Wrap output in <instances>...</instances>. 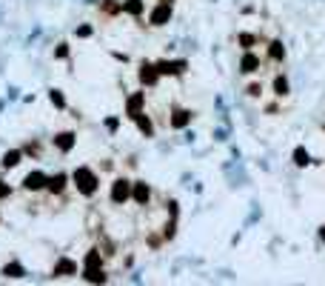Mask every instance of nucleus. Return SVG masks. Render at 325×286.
<instances>
[{
  "label": "nucleus",
  "instance_id": "31",
  "mask_svg": "<svg viewBox=\"0 0 325 286\" xmlns=\"http://www.w3.org/2000/svg\"><path fill=\"white\" fill-rule=\"evenodd\" d=\"M248 95H251V98H260V92H263V86H260V83H251V86H248Z\"/></svg>",
  "mask_w": 325,
  "mask_h": 286
},
{
  "label": "nucleus",
  "instance_id": "20",
  "mask_svg": "<svg viewBox=\"0 0 325 286\" xmlns=\"http://www.w3.org/2000/svg\"><path fill=\"white\" fill-rule=\"evenodd\" d=\"M291 158H294V163H297L299 169H305V166H311V155H308V149H305V146H297Z\"/></svg>",
  "mask_w": 325,
  "mask_h": 286
},
{
  "label": "nucleus",
  "instance_id": "33",
  "mask_svg": "<svg viewBox=\"0 0 325 286\" xmlns=\"http://www.w3.org/2000/svg\"><path fill=\"white\" fill-rule=\"evenodd\" d=\"M26 152H29V155H40V143H29Z\"/></svg>",
  "mask_w": 325,
  "mask_h": 286
},
{
  "label": "nucleus",
  "instance_id": "12",
  "mask_svg": "<svg viewBox=\"0 0 325 286\" xmlns=\"http://www.w3.org/2000/svg\"><path fill=\"white\" fill-rule=\"evenodd\" d=\"M74 143H77L74 132H57V134H54V146H57V149H60L63 155L71 152V149H74Z\"/></svg>",
  "mask_w": 325,
  "mask_h": 286
},
{
  "label": "nucleus",
  "instance_id": "23",
  "mask_svg": "<svg viewBox=\"0 0 325 286\" xmlns=\"http://www.w3.org/2000/svg\"><path fill=\"white\" fill-rule=\"evenodd\" d=\"M23 275H26V269L20 263H6L3 266V277H23Z\"/></svg>",
  "mask_w": 325,
  "mask_h": 286
},
{
  "label": "nucleus",
  "instance_id": "8",
  "mask_svg": "<svg viewBox=\"0 0 325 286\" xmlns=\"http://www.w3.org/2000/svg\"><path fill=\"white\" fill-rule=\"evenodd\" d=\"M132 200L137 206H149V200H151V186H149V183L137 180V183L132 186Z\"/></svg>",
  "mask_w": 325,
  "mask_h": 286
},
{
  "label": "nucleus",
  "instance_id": "6",
  "mask_svg": "<svg viewBox=\"0 0 325 286\" xmlns=\"http://www.w3.org/2000/svg\"><path fill=\"white\" fill-rule=\"evenodd\" d=\"M143 106H146V92H132L129 98H126V117H137L143 112Z\"/></svg>",
  "mask_w": 325,
  "mask_h": 286
},
{
  "label": "nucleus",
  "instance_id": "9",
  "mask_svg": "<svg viewBox=\"0 0 325 286\" xmlns=\"http://www.w3.org/2000/svg\"><path fill=\"white\" fill-rule=\"evenodd\" d=\"M257 69H260V54H254L251 49L243 52V57H240V72H243V75H254Z\"/></svg>",
  "mask_w": 325,
  "mask_h": 286
},
{
  "label": "nucleus",
  "instance_id": "14",
  "mask_svg": "<svg viewBox=\"0 0 325 286\" xmlns=\"http://www.w3.org/2000/svg\"><path fill=\"white\" fill-rule=\"evenodd\" d=\"M103 249H88L86 258H83V269H100L103 266Z\"/></svg>",
  "mask_w": 325,
  "mask_h": 286
},
{
  "label": "nucleus",
  "instance_id": "21",
  "mask_svg": "<svg viewBox=\"0 0 325 286\" xmlns=\"http://www.w3.org/2000/svg\"><path fill=\"white\" fill-rule=\"evenodd\" d=\"M143 9H146V6H143V0H126V3H123V12H126V15H132V18H140Z\"/></svg>",
  "mask_w": 325,
  "mask_h": 286
},
{
  "label": "nucleus",
  "instance_id": "27",
  "mask_svg": "<svg viewBox=\"0 0 325 286\" xmlns=\"http://www.w3.org/2000/svg\"><path fill=\"white\" fill-rule=\"evenodd\" d=\"M174 232H177V218H168V224H166V232H163V238H166V241H171V238H174Z\"/></svg>",
  "mask_w": 325,
  "mask_h": 286
},
{
  "label": "nucleus",
  "instance_id": "30",
  "mask_svg": "<svg viewBox=\"0 0 325 286\" xmlns=\"http://www.w3.org/2000/svg\"><path fill=\"white\" fill-rule=\"evenodd\" d=\"M180 214V203L177 200H168V218H177Z\"/></svg>",
  "mask_w": 325,
  "mask_h": 286
},
{
  "label": "nucleus",
  "instance_id": "34",
  "mask_svg": "<svg viewBox=\"0 0 325 286\" xmlns=\"http://www.w3.org/2000/svg\"><path fill=\"white\" fill-rule=\"evenodd\" d=\"M166 238H157V235H149V246H160Z\"/></svg>",
  "mask_w": 325,
  "mask_h": 286
},
{
  "label": "nucleus",
  "instance_id": "1",
  "mask_svg": "<svg viewBox=\"0 0 325 286\" xmlns=\"http://www.w3.org/2000/svg\"><path fill=\"white\" fill-rule=\"evenodd\" d=\"M71 180H74V186H77V192L83 197H91L100 189V180H97V175L88 166H77V169L71 172Z\"/></svg>",
  "mask_w": 325,
  "mask_h": 286
},
{
  "label": "nucleus",
  "instance_id": "19",
  "mask_svg": "<svg viewBox=\"0 0 325 286\" xmlns=\"http://www.w3.org/2000/svg\"><path fill=\"white\" fill-rule=\"evenodd\" d=\"M20 161H23V152L20 149H9V152L3 155V169H15Z\"/></svg>",
  "mask_w": 325,
  "mask_h": 286
},
{
  "label": "nucleus",
  "instance_id": "2",
  "mask_svg": "<svg viewBox=\"0 0 325 286\" xmlns=\"http://www.w3.org/2000/svg\"><path fill=\"white\" fill-rule=\"evenodd\" d=\"M132 180H126V178H117L115 183H112V192H109V200L115 206H123V203H129L132 200Z\"/></svg>",
  "mask_w": 325,
  "mask_h": 286
},
{
  "label": "nucleus",
  "instance_id": "35",
  "mask_svg": "<svg viewBox=\"0 0 325 286\" xmlns=\"http://www.w3.org/2000/svg\"><path fill=\"white\" fill-rule=\"evenodd\" d=\"M319 241L325 243V226H319Z\"/></svg>",
  "mask_w": 325,
  "mask_h": 286
},
{
  "label": "nucleus",
  "instance_id": "17",
  "mask_svg": "<svg viewBox=\"0 0 325 286\" xmlns=\"http://www.w3.org/2000/svg\"><path fill=\"white\" fill-rule=\"evenodd\" d=\"M66 183H69V175H63V172H60V175L49 178V186H46V189H49L52 195H60L63 189H66Z\"/></svg>",
  "mask_w": 325,
  "mask_h": 286
},
{
  "label": "nucleus",
  "instance_id": "18",
  "mask_svg": "<svg viewBox=\"0 0 325 286\" xmlns=\"http://www.w3.org/2000/svg\"><path fill=\"white\" fill-rule=\"evenodd\" d=\"M268 57H271L274 63H282L285 60V46H282L280 40H271V43H268Z\"/></svg>",
  "mask_w": 325,
  "mask_h": 286
},
{
  "label": "nucleus",
  "instance_id": "28",
  "mask_svg": "<svg viewBox=\"0 0 325 286\" xmlns=\"http://www.w3.org/2000/svg\"><path fill=\"white\" fill-rule=\"evenodd\" d=\"M9 195H12V186L6 183V180H0V200H6Z\"/></svg>",
  "mask_w": 325,
  "mask_h": 286
},
{
  "label": "nucleus",
  "instance_id": "5",
  "mask_svg": "<svg viewBox=\"0 0 325 286\" xmlns=\"http://www.w3.org/2000/svg\"><path fill=\"white\" fill-rule=\"evenodd\" d=\"M46 186H49V175L40 169L29 172L26 178H23V189H29V192H43Z\"/></svg>",
  "mask_w": 325,
  "mask_h": 286
},
{
  "label": "nucleus",
  "instance_id": "29",
  "mask_svg": "<svg viewBox=\"0 0 325 286\" xmlns=\"http://www.w3.org/2000/svg\"><path fill=\"white\" fill-rule=\"evenodd\" d=\"M74 35H77V37H91V26H86V23H83V26L74 29Z\"/></svg>",
  "mask_w": 325,
  "mask_h": 286
},
{
  "label": "nucleus",
  "instance_id": "36",
  "mask_svg": "<svg viewBox=\"0 0 325 286\" xmlns=\"http://www.w3.org/2000/svg\"><path fill=\"white\" fill-rule=\"evenodd\" d=\"M163 3H171V6H174V0H163Z\"/></svg>",
  "mask_w": 325,
  "mask_h": 286
},
{
  "label": "nucleus",
  "instance_id": "11",
  "mask_svg": "<svg viewBox=\"0 0 325 286\" xmlns=\"http://www.w3.org/2000/svg\"><path fill=\"white\" fill-rule=\"evenodd\" d=\"M191 112L188 109H171V117H168V123H171V129H185V126L191 123Z\"/></svg>",
  "mask_w": 325,
  "mask_h": 286
},
{
  "label": "nucleus",
  "instance_id": "3",
  "mask_svg": "<svg viewBox=\"0 0 325 286\" xmlns=\"http://www.w3.org/2000/svg\"><path fill=\"white\" fill-rule=\"evenodd\" d=\"M160 78H163V75H160L157 63H149V60L140 63V69H137V81H140L143 89H149V86L154 89V86L160 83Z\"/></svg>",
  "mask_w": 325,
  "mask_h": 286
},
{
  "label": "nucleus",
  "instance_id": "13",
  "mask_svg": "<svg viewBox=\"0 0 325 286\" xmlns=\"http://www.w3.org/2000/svg\"><path fill=\"white\" fill-rule=\"evenodd\" d=\"M134 123H137V132H140L143 137H154V120H151V115L140 112V115L134 117Z\"/></svg>",
  "mask_w": 325,
  "mask_h": 286
},
{
  "label": "nucleus",
  "instance_id": "7",
  "mask_svg": "<svg viewBox=\"0 0 325 286\" xmlns=\"http://www.w3.org/2000/svg\"><path fill=\"white\" fill-rule=\"evenodd\" d=\"M157 69L160 75H166V78H177V75H183L188 69V63L185 60H157Z\"/></svg>",
  "mask_w": 325,
  "mask_h": 286
},
{
  "label": "nucleus",
  "instance_id": "15",
  "mask_svg": "<svg viewBox=\"0 0 325 286\" xmlns=\"http://www.w3.org/2000/svg\"><path fill=\"white\" fill-rule=\"evenodd\" d=\"M271 89L277 98H288V92H291V83H288V75H277L271 83Z\"/></svg>",
  "mask_w": 325,
  "mask_h": 286
},
{
  "label": "nucleus",
  "instance_id": "4",
  "mask_svg": "<svg viewBox=\"0 0 325 286\" xmlns=\"http://www.w3.org/2000/svg\"><path fill=\"white\" fill-rule=\"evenodd\" d=\"M171 12H174V6H171V3H163V0H160L157 6H154V9L149 12V23H151V26H166L168 20H171Z\"/></svg>",
  "mask_w": 325,
  "mask_h": 286
},
{
  "label": "nucleus",
  "instance_id": "25",
  "mask_svg": "<svg viewBox=\"0 0 325 286\" xmlns=\"http://www.w3.org/2000/svg\"><path fill=\"white\" fill-rule=\"evenodd\" d=\"M120 9H123V6H117L115 0H103V3H100V12H105V15H117Z\"/></svg>",
  "mask_w": 325,
  "mask_h": 286
},
{
  "label": "nucleus",
  "instance_id": "22",
  "mask_svg": "<svg viewBox=\"0 0 325 286\" xmlns=\"http://www.w3.org/2000/svg\"><path fill=\"white\" fill-rule=\"evenodd\" d=\"M237 43H240V49H243V52H248V49H254L257 37L251 35V32H240V35H237Z\"/></svg>",
  "mask_w": 325,
  "mask_h": 286
},
{
  "label": "nucleus",
  "instance_id": "32",
  "mask_svg": "<svg viewBox=\"0 0 325 286\" xmlns=\"http://www.w3.org/2000/svg\"><path fill=\"white\" fill-rule=\"evenodd\" d=\"M103 255H115V243L112 241H103Z\"/></svg>",
  "mask_w": 325,
  "mask_h": 286
},
{
  "label": "nucleus",
  "instance_id": "10",
  "mask_svg": "<svg viewBox=\"0 0 325 286\" xmlns=\"http://www.w3.org/2000/svg\"><path fill=\"white\" fill-rule=\"evenodd\" d=\"M71 275H77V260L60 258L54 263V277H71Z\"/></svg>",
  "mask_w": 325,
  "mask_h": 286
},
{
  "label": "nucleus",
  "instance_id": "16",
  "mask_svg": "<svg viewBox=\"0 0 325 286\" xmlns=\"http://www.w3.org/2000/svg\"><path fill=\"white\" fill-rule=\"evenodd\" d=\"M83 280H88V283H105L109 280V275H105V269H83Z\"/></svg>",
  "mask_w": 325,
  "mask_h": 286
},
{
  "label": "nucleus",
  "instance_id": "26",
  "mask_svg": "<svg viewBox=\"0 0 325 286\" xmlns=\"http://www.w3.org/2000/svg\"><path fill=\"white\" fill-rule=\"evenodd\" d=\"M54 57H57V60H66V57H69V43H66V40H60V43L54 46Z\"/></svg>",
  "mask_w": 325,
  "mask_h": 286
},
{
  "label": "nucleus",
  "instance_id": "24",
  "mask_svg": "<svg viewBox=\"0 0 325 286\" xmlns=\"http://www.w3.org/2000/svg\"><path fill=\"white\" fill-rule=\"evenodd\" d=\"M49 100H52L54 109H66V98H63L60 89H49Z\"/></svg>",
  "mask_w": 325,
  "mask_h": 286
}]
</instances>
